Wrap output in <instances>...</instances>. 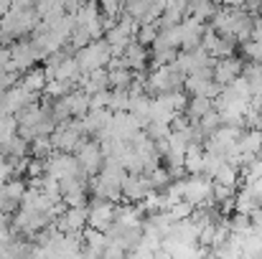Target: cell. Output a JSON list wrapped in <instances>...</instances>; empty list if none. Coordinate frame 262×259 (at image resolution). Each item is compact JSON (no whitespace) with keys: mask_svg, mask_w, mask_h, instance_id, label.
<instances>
[{"mask_svg":"<svg viewBox=\"0 0 262 259\" xmlns=\"http://www.w3.org/2000/svg\"><path fill=\"white\" fill-rule=\"evenodd\" d=\"M89 79H92V84L97 86L99 91L110 89V72H107V69H97V72H92Z\"/></svg>","mask_w":262,"mask_h":259,"instance_id":"36","label":"cell"},{"mask_svg":"<svg viewBox=\"0 0 262 259\" xmlns=\"http://www.w3.org/2000/svg\"><path fill=\"white\" fill-rule=\"evenodd\" d=\"M122 59L127 61V69L130 72H145L148 69V61H150V49L140 46L138 41H130Z\"/></svg>","mask_w":262,"mask_h":259,"instance_id":"8","label":"cell"},{"mask_svg":"<svg viewBox=\"0 0 262 259\" xmlns=\"http://www.w3.org/2000/svg\"><path fill=\"white\" fill-rule=\"evenodd\" d=\"M150 8H153V0H133V3H125V15H130V18H135L138 23H143V18L150 13Z\"/></svg>","mask_w":262,"mask_h":259,"instance_id":"22","label":"cell"},{"mask_svg":"<svg viewBox=\"0 0 262 259\" xmlns=\"http://www.w3.org/2000/svg\"><path fill=\"white\" fill-rule=\"evenodd\" d=\"M0 36H3V31H0ZM0 46H3V41H0Z\"/></svg>","mask_w":262,"mask_h":259,"instance_id":"45","label":"cell"},{"mask_svg":"<svg viewBox=\"0 0 262 259\" xmlns=\"http://www.w3.org/2000/svg\"><path fill=\"white\" fill-rule=\"evenodd\" d=\"M216 10H219V5L216 3H209V0H196V3H188V13H186V18L191 15V18H196V20H211L214 15H216Z\"/></svg>","mask_w":262,"mask_h":259,"instance_id":"18","label":"cell"},{"mask_svg":"<svg viewBox=\"0 0 262 259\" xmlns=\"http://www.w3.org/2000/svg\"><path fill=\"white\" fill-rule=\"evenodd\" d=\"M64 102H67V107H69V112H72V120H84L89 114V102H92V97H89L87 91L72 89V91L64 97Z\"/></svg>","mask_w":262,"mask_h":259,"instance_id":"11","label":"cell"},{"mask_svg":"<svg viewBox=\"0 0 262 259\" xmlns=\"http://www.w3.org/2000/svg\"><path fill=\"white\" fill-rule=\"evenodd\" d=\"M49 84V79H46V72L43 69H31V72H26L23 77H20V86L26 89V91H31V94H43V89Z\"/></svg>","mask_w":262,"mask_h":259,"instance_id":"14","label":"cell"},{"mask_svg":"<svg viewBox=\"0 0 262 259\" xmlns=\"http://www.w3.org/2000/svg\"><path fill=\"white\" fill-rule=\"evenodd\" d=\"M242 72H245V61L239 56L222 59V61L214 64V82L222 86V89H227V86H232L242 77Z\"/></svg>","mask_w":262,"mask_h":259,"instance_id":"5","label":"cell"},{"mask_svg":"<svg viewBox=\"0 0 262 259\" xmlns=\"http://www.w3.org/2000/svg\"><path fill=\"white\" fill-rule=\"evenodd\" d=\"M107 107H110V89L97 91V94L92 97V102H89V112H92V109H107Z\"/></svg>","mask_w":262,"mask_h":259,"instance_id":"38","label":"cell"},{"mask_svg":"<svg viewBox=\"0 0 262 259\" xmlns=\"http://www.w3.org/2000/svg\"><path fill=\"white\" fill-rule=\"evenodd\" d=\"M211 196H214V201H216V203H224V201H229V198H234V196H237V188H227V185L214 183Z\"/></svg>","mask_w":262,"mask_h":259,"instance_id":"35","label":"cell"},{"mask_svg":"<svg viewBox=\"0 0 262 259\" xmlns=\"http://www.w3.org/2000/svg\"><path fill=\"white\" fill-rule=\"evenodd\" d=\"M242 173L237 171L234 166H229V163H224L222 168H219V173L214 175V183H219V185H227V188H239L242 183Z\"/></svg>","mask_w":262,"mask_h":259,"instance_id":"19","label":"cell"},{"mask_svg":"<svg viewBox=\"0 0 262 259\" xmlns=\"http://www.w3.org/2000/svg\"><path fill=\"white\" fill-rule=\"evenodd\" d=\"M204 160H206V150H204V145L191 143L188 150H186V163H183L186 173H188V175H201V173H204Z\"/></svg>","mask_w":262,"mask_h":259,"instance_id":"12","label":"cell"},{"mask_svg":"<svg viewBox=\"0 0 262 259\" xmlns=\"http://www.w3.org/2000/svg\"><path fill=\"white\" fill-rule=\"evenodd\" d=\"M130 91L127 89H110V109L112 112H130Z\"/></svg>","mask_w":262,"mask_h":259,"instance_id":"21","label":"cell"},{"mask_svg":"<svg viewBox=\"0 0 262 259\" xmlns=\"http://www.w3.org/2000/svg\"><path fill=\"white\" fill-rule=\"evenodd\" d=\"M8 180H13V166H10V160H8V158H3V155H0V183L5 185Z\"/></svg>","mask_w":262,"mask_h":259,"instance_id":"40","label":"cell"},{"mask_svg":"<svg viewBox=\"0 0 262 259\" xmlns=\"http://www.w3.org/2000/svg\"><path fill=\"white\" fill-rule=\"evenodd\" d=\"M148 178H150L153 191H166V188L171 185V175H168V168H166V166H161V168H156L153 173H148Z\"/></svg>","mask_w":262,"mask_h":259,"instance_id":"30","label":"cell"},{"mask_svg":"<svg viewBox=\"0 0 262 259\" xmlns=\"http://www.w3.org/2000/svg\"><path fill=\"white\" fill-rule=\"evenodd\" d=\"M36 61H41V54H38V49L33 46V41L28 38H20V41H15L13 46H10V64L5 66V72H18V74H26V72H31V69H36L33 64Z\"/></svg>","mask_w":262,"mask_h":259,"instance_id":"2","label":"cell"},{"mask_svg":"<svg viewBox=\"0 0 262 259\" xmlns=\"http://www.w3.org/2000/svg\"><path fill=\"white\" fill-rule=\"evenodd\" d=\"M130 84H133V72L130 69H112L110 72V89H130Z\"/></svg>","mask_w":262,"mask_h":259,"instance_id":"27","label":"cell"},{"mask_svg":"<svg viewBox=\"0 0 262 259\" xmlns=\"http://www.w3.org/2000/svg\"><path fill=\"white\" fill-rule=\"evenodd\" d=\"M242 185H245V183H242ZM247 188L252 191V196H255L257 206L262 208V180H257V183H247Z\"/></svg>","mask_w":262,"mask_h":259,"instance_id":"42","label":"cell"},{"mask_svg":"<svg viewBox=\"0 0 262 259\" xmlns=\"http://www.w3.org/2000/svg\"><path fill=\"white\" fill-rule=\"evenodd\" d=\"M229 231H232V234H239V237H250V234H252V221H250V216H242V214L229 216Z\"/></svg>","mask_w":262,"mask_h":259,"instance_id":"29","label":"cell"},{"mask_svg":"<svg viewBox=\"0 0 262 259\" xmlns=\"http://www.w3.org/2000/svg\"><path fill=\"white\" fill-rule=\"evenodd\" d=\"M82 140H84V137H82L77 130H72L69 122H67V125H59L56 132L51 135V145H54V150H56V153H69V155L77 153V148L82 145Z\"/></svg>","mask_w":262,"mask_h":259,"instance_id":"7","label":"cell"},{"mask_svg":"<svg viewBox=\"0 0 262 259\" xmlns=\"http://www.w3.org/2000/svg\"><path fill=\"white\" fill-rule=\"evenodd\" d=\"M252 41L262 46V18L255 15V26H252Z\"/></svg>","mask_w":262,"mask_h":259,"instance_id":"41","label":"cell"},{"mask_svg":"<svg viewBox=\"0 0 262 259\" xmlns=\"http://www.w3.org/2000/svg\"><path fill=\"white\" fill-rule=\"evenodd\" d=\"M127 259H156V252L140 242L138 247H133V249L127 252Z\"/></svg>","mask_w":262,"mask_h":259,"instance_id":"39","label":"cell"},{"mask_svg":"<svg viewBox=\"0 0 262 259\" xmlns=\"http://www.w3.org/2000/svg\"><path fill=\"white\" fill-rule=\"evenodd\" d=\"M115 216H117V203H110V201H92L89 206V229H97V231H110L115 226Z\"/></svg>","mask_w":262,"mask_h":259,"instance_id":"4","label":"cell"},{"mask_svg":"<svg viewBox=\"0 0 262 259\" xmlns=\"http://www.w3.org/2000/svg\"><path fill=\"white\" fill-rule=\"evenodd\" d=\"M26 178H28V180H31V178H46V163L31 158V160H28V173H26Z\"/></svg>","mask_w":262,"mask_h":259,"instance_id":"37","label":"cell"},{"mask_svg":"<svg viewBox=\"0 0 262 259\" xmlns=\"http://www.w3.org/2000/svg\"><path fill=\"white\" fill-rule=\"evenodd\" d=\"M15 137H18V120L15 117H0V148H5Z\"/></svg>","mask_w":262,"mask_h":259,"instance_id":"23","label":"cell"},{"mask_svg":"<svg viewBox=\"0 0 262 259\" xmlns=\"http://www.w3.org/2000/svg\"><path fill=\"white\" fill-rule=\"evenodd\" d=\"M262 150V130H245L242 140H239V153L250 155V158H260Z\"/></svg>","mask_w":262,"mask_h":259,"instance_id":"15","label":"cell"},{"mask_svg":"<svg viewBox=\"0 0 262 259\" xmlns=\"http://www.w3.org/2000/svg\"><path fill=\"white\" fill-rule=\"evenodd\" d=\"M74 158H77L79 168H82V173H84L87 178H94V175H99V173H102V166H104V153H102V148H99V143H97V140L84 137V140H82V145L77 148Z\"/></svg>","mask_w":262,"mask_h":259,"instance_id":"3","label":"cell"},{"mask_svg":"<svg viewBox=\"0 0 262 259\" xmlns=\"http://www.w3.org/2000/svg\"><path fill=\"white\" fill-rule=\"evenodd\" d=\"M250 221H252V229L262 226V208H257V211H252V214H250Z\"/></svg>","mask_w":262,"mask_h":259,"instance_id":"43","label":"cell"},{"mask_svg":"<svg viewBox=\"0 0 262 259\" xmlns=\"http://www.w3.org/2000/svg\"><path fill=\"white\" fill-rule=\"evenodd\" d=\"M145 224H148L150 229H156L163 239L173 231V226H176L173 216H171L168 211H161V214H150V216H145Z\"/></svg>","mask_w":262,"mask_h":259,"instance_id":"17","label":"cell"},{"mask_svg":"<svg viewBox=\"0 0 262 259\" xmlns=\"http://www.w3.org/2000/svg\"><path fill=\"white\" fill-rule=\"evenodd\" d=\"M69 91H72V84H64V82L54 79V82H49L46 89H43V99H49V102H59V99H64Z\"/></svg>","mask_w":262,"mask_h":259,"instance_id":"26","label":"cell"},{"mask_svg":"<svg viewBox=\"0 0 262 259\" xmlns=\"http://www.w3.org/2000/svg\"><path fill=\"white\" fill-rule=\"evenodd\" d=\"M82 239H84V252L92 257H104L107 247H110V239L104 231H97V229H84L82 231Z\"/></svg>","mask_w":262,"mask_h":259,"instance_id":"10","label":"cell"},{"mask_svg":"<svg viewBox=\"0 0 262 259\" xmlns=\"http://www.w3.org/2000/svg\"><path fill=\"white\" fill-rule=\"evenodd\" d=\"M153 191V185H150V178L145 175V173H140V175H127L125 178V183H122V201L127 203H140V201H145L148 198V193Z\"/></svg>","mask_w":262,"mask_h":259,"instance_id":"6","label":"cell"},{"mask_svg":"<svg viewBox=\"0 0 262 259\" xmlns=\"http://www.w3.org/2000/svg\"><path fill=\"white\" fill-rule=\"evenodd\" d=\"M193 211H196V206H191L188 201H181V203H176L173 208L168 211L171 216H173L176 224H181V221H188L191 216H193Z\"/></svg>","mask_w":262,"mask_h":259,"instance_id":"34","label":"cell"},{"mask_svg":"<svg viewBox=\"0 0 262 259\" xmlns=\"http://www.w3.org/2000/svg\"><path fill=\"white\" fill-rule=\"evenodd\" d=\"M211 191H214V180H211V178H206L204 173H201V175H188V178H186L183 201H188V203L196 206V208H214L216 201H214Z\"/></svg>","mask_w":262,"mask_h":259,"instance_id":"1","label":"cell"},{"mask_svg":"<svg viewBox=\"0 0 262 259\" xmlns=\"http://www.w3.org/2000/svg\"><path fill=\"white\" fill-rule=\"evenodd\" d=\"M145 132H148V137H150L153 143H161V140H168V137H171V125H163V122H150Z\"/></svg>","mask_w":262,"mask_h":259,"instance_id":"32","label":"cell"},{"mask_svg":"<svg viewBox=\"0 0 262 259\" xmlns=\"http://www.w3.org/2000/svg\"><path fill=\"white\" fill-rule=\"evenodd\" d=\"M87 188H79V191H72V193H64V203L67 208H84L87 206Z\"/></svg>","mask_w":262,"mask_h":259,"instance_id":"33","label":"cell"},{"mask_svg":"<svg viewBox=\"0 0 262 259\" xmlns=\"http://www.w3.org/2000/svg\"><path fill=\"white\" fill-rule=\"evenodd\" d=\"M199 127H201V132H204L206 137H209V135H214V132L222 127V117H219V112H216V109H214V112H209V114L199 122Z\"/></svg>","mask_w":262,"mask_h":259,"instance_id":"31","label":"cell"},{"mask_svg":"<svg viewBox=\"0 0 262 259\" xmlns=\"http://www.w3.org/2000/svg\"><path fill=\"white\" fill-rule=\"evenodd\" d=\"M209 112H214V102H211V99H206V97H191L188 109H186L183 114L191 120V125H199Z\"/></svg>","mask_w":262,"mask_h":259,"instance_id":"13","label":"cell"},{"mask_svg":"<svg viewBox=\"0 0 262 259\" xmlns=\"http://www.w3.org/2000/svg\"><path fill=\"white\" fill-rule=\"evenodd\" d=\"M8 13H10V3H8V0H0V20H3Z\"/></svg>","mask_w":262,"mask_h":259,"instance_id":"44","label":"cell"},{"mask_svg":"<svg viewBox=\"0 0 262 259\" xmlns=\"http://www.w3.org/2000/svg\"><path fill=\"white\" fill-rule=\"evenodd\" d=\"M26 191H28V183H26L23 178H13V180H8V183H5V188H3V193H5L10 201H15V203H20V201H23Z\"/></svg>","mask_w":262,"mask_h":259,"instance_id":"25","label":"cell"},{"mask_svg":"<svg viewBox=\"0 0 262 259\" xmlns=\"http://www.w3.org/2000/svg\"><path fill=\"white\" fill-rule=\"evenodd\" d=\"M51 153H54L51 137H36V140L31 143V158H36V160H46Z\"/></svg>","mask_w":262,"mask_h":259,"instance_id":"28","label":"cell"},{"mask_svg":"<svg viewBox=\"0 0 262 259\" xmlns=\"http://www.w3.org/2000/svg\"><path fill=\"white\" fill-rule=\"evenodd\" d=\"M143 211L135 206V203H120L117 206V216H115V224L122 226V229H143Z\"/></svg>","mask_w":262,"mask_h":259,"instance_id":"9","label":"cell"},{"mask_svg":"<svg viewBox=\"0 0 262 259\" xmlns=\"http://www.w3.org/2000/svg\"><path fill=\"white\" fill-rule=\"evenodd\" d=\"M257 208H260V206H257L252 191H250L247 185H239V188H237V196H234V211L242 214V216H250V214L257 211Z\"/></svg>","mask_w":262,"mask_h":259,"instance_id":"16","label":"cell"},{"mask_svg":"<svg viewBox=\"0 0 262 259\" xmlns=\"http://www.w3.org/2000/svg\"><path fill=\"white\" fill-rule=\"evenodd\" d=\"M158 36H161V28H158V23H153V26H140V28H138V36H135V41H138L140 46H145V49H153V43L158 41Z\"/></svg>","mask_w":262,"mask_h":259,"instance_id":"24","label":"cell"},{"mask_svg":"<svg viewBox=\"0 0 262 259\" xmlns=\"http://www.w3.org/2000/svg\"><path fill=\"white\" fill-rule=\"evenodd\" d=\"M102 13H99V5L97 3H84L82 10L77 13V28H89L94 23H99Z\"/></svg>","mask_w":262,"mask_h":259,"instance_id":"20","label":"cell"}]
</instances>
